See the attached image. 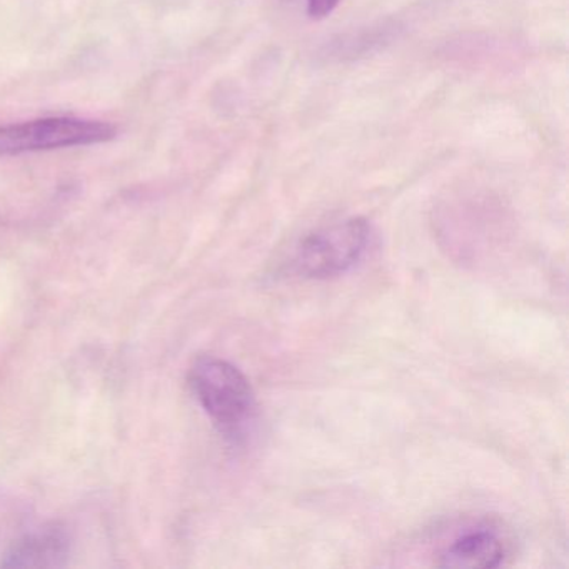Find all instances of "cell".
Listing matches in <instances>:
<instances>
[{
  "instance_id": "obj_2",
  "label": "cell",
  "mask_w": 569,
  "mask_h": 569,
  "mask_svg": "<svg viewBox=\"0 0 569 569\" xmlns=\"http://www.w3.org/2000/svg\"><path fill=\"white\" fill-rule=\"evenodd\" d=\"M371 234V224L362 218L326 226L301 239L286 268L289 274L312 281L345 274L361 261Z\"/></svg>"
},
{
  "instance_id": "obj_4",
  "label": "cell",
  "mask_w": 569,
  "mask_h": 569,
  "mask_svg": "<svg viewBox=\"0 0 569 569\" xmlns=\"http://www.w3.org/2000/svg\"><path fill=\"white\" fill-rule=\"evenodd\" d=\"M505 545L491 529H475L458 536L439 555L438 566L451 569H492L505 561Z\"/></svg>"
},
{
  "instance_id": "obj_1",
  "label": "cell",
  "mask_w": 569,
  "mask_h": 569,
  "mask_svg": "<svg viewBox=\"0 0 569 569\" xmlns=\"http://www.w3.org/2000/svg\"><path fill=\"white\" fill-rule=\"evenodd\" d=\"M189 388L224 438L238 441L251 425L256 395L241 369L224 359L204 356L189 369Z\"/></svg>"
},
{
  "instance_id": "obj_5",
  "label": "cell",
  "mask_w": 569,
  "mask_h": 569,
  "mask_svg": "<svg viewBox=\"0 0 569 569\" xmlns=\"http://www.w3.org/2000/svg\"><path fill=\"white\" fill-rule=\"evenodd\" d=\"M68 558V535L62 529L51 528L19 539L0 565L4 568H61Z\"/></svg>"
},
{
  "instance_id": "obj_6",
  "label": "cell",
  "mask_w": 569,
  "mask_h": 569,
  "mask_svg": "<svg viewBox=\"0 0 569 569\" xmlns=\"http://www.w3.org/2000/svg\"><path fill=\"white\" fill-rule=\"evenodd\" d=\"M306 11L311 19H325L335 12L341 0H305Z\"/></svg>"
},
{
  "instance_id": "obj_3",
  "label": "cell",
  "mask_w": 569,
  "mask_h": 569,
  "mask_svg": "<svg viewBox=\"0 0 569 569\" xmlns=\"http://www.w3.org/2000/svg\"><path fill=\"white\" fill-rule=\"evenodd\" d=\"M118 131L108 122L81 118H46L0 128V156L82 148L112 141Z\"/></svg>"
}]
</instances>
